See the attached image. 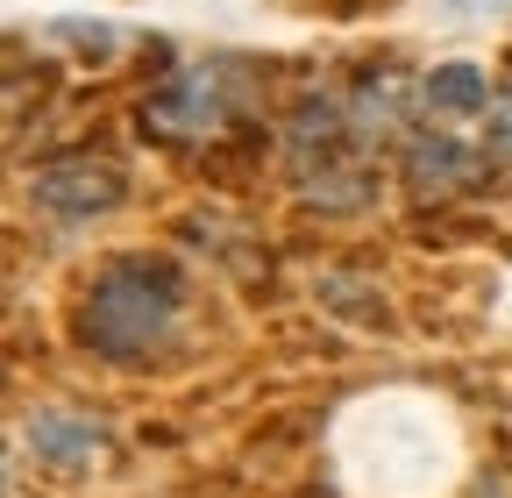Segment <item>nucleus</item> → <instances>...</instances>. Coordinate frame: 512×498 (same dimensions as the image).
Masks as SVG:
<instances>
[{
    "label": "nucleus",
    "instance_id": "1",
    "mask_svg": "<svg viewBox=\"0 0 512 498\" xmlns=\"http://www.w3.org/2000/svg\"><path fill=\"white\" fill-rule=\"evenodd\" d=\"M185 328V278L157 257H114L86 299H79V335L86 349L114 363H143Z\"/></svg>",
    "mask_w": 512,
    "mask_h": 498
},
{
    "label": "nucleus",
    "instance_id": "2",
    "mask_svg": "<svg viewBox=\"0 0 512 498\" xmlns=\"http://www.w3.org/2000/svg\"><path fill=\"white\" fill-rule=\"evenodd\" d=\"M29 200L57 221H93V214H114L128 200V178L114 157H93V150H72V157H50L36 164L29 178Z\"/></svg>",
    "mask_w": 512,
    "mask_h": 498
},
{
    "label": "nucleus",
    "instance_id": "3",
    "mask_svg": "<svg viewBox=\"0 0 512 498\" xmlns=\"http://www.w3.org/2000/svg\"><path fill=\"white\" fill-rule=\"evenodd\" d=\"M214 121H221V86H214L207 65L171 72L157 86V100L143 107V129H157V136H207Z\"/></svg>",
    "mask_w": 512,
    "mask_h": 498
},
{
    "label": "nucleus",
    "instance_id": "4",
    "mask_svg": "<svg viewBox=\"0 0 512 498\" xmlns=\"http://www.w3.org/2000/svg\"><path fill=\"white\" fill-rule=\"evenodd\" d=\"M29 449L50 470H100L107 463V434L86 413H36L29 420Z\"/></svg>",
    "mask_w": 512,
    "mask_h": 498
},
{
    "label": "nucleus",
    "instance_id": "5",
    "mask_svg": "<svg viewBox=\"0 0 512 498\" xmlns=\"http://www.w3.org/2000/svg\"><path fill=\"white\" fill-rule=\"evenodd\" d=\"M406 171H413L420 193H456V185L477 178V157H470L463 143H448V136H420L413 157H406Z\"/></svg>",
    "mask_w": 512,
    "mask_h": 498
},
{
    "label": "nucleus",
    "instance_id": "6",
    "mask_svg": "<svg viewBox=\"0 0 512 498\" xmlns=\"http://www.w3.org/2000/svg\"><path fill=\"white\" fill-rule=\"evenodd\" d=\"M427 107L434 114H484L491 107V79L477 65H463V57L456 65H434L427 72Z\"/></svg>",
    "mask_w": 512,
    "mask_h": 498
}]
</instances>
